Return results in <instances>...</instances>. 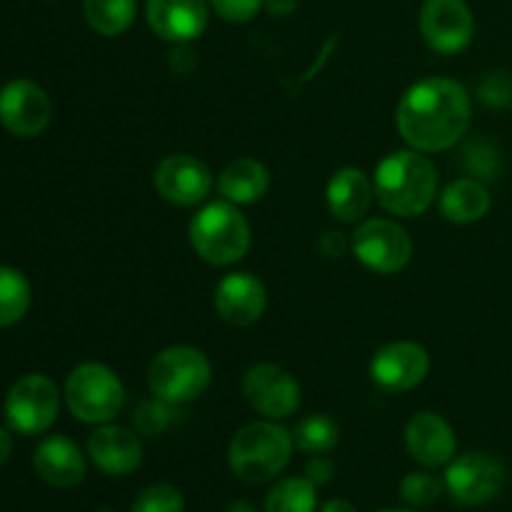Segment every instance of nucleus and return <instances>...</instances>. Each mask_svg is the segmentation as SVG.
Here are the masks:
<instances>
[{
	"instance_id": "nucleus-22",
	"label": "nucleus",
	"mask_w": 512,
	"mask_h": 512,
	"mask_svg": "<svg viewBox=\"0 0 512 512\" xmlns=\"http://www.w3.org/2000/svg\"><path fill=\"white\" fill-rule=\"evenodd\" d=\"M490 190L485 188L483 180L458 178L440 193V213L445 220L455 225H470L483 220L490 213Z\"/></svg>"
},
{
	"instance_id": "nucleus-13",
	"label": "nucleus",
	"mask_w": 512,
	"mask_h": 512,
	"mask_svg": "<svg viewBox=\"0 0 512 512\" xmlns=\"http://www.w3.org/2000/svg\"><path fill=\"white\" fill-rule=\"evenodd\" d=\"M430 373L428 350L413 340H398L375 350L370 360V378L388 393H408L418 388Z\"/></svg>"
},
{
	"instance_id": "nucleus-40",
	"label": "nucleus",
	"mask_w": 512,
	"mask_h": 512,
	"mask_svg": "<svg viewBox=\"0 0 512 512\" xmlns=\"http://www.w3.org/2000/svg\"><path fill=\"white\" fill-rule=\"evenodd\" d=\"M380 512H418V508H388V510H380Z\"/></svg>"
},
{
	"instance_id": "nucleus-20",
	"label": "nucleus",
	"mask_w": 512,
	"mask_h": 512,
	"mask_svg": "<svg viewBox=\"0 0 512 512\" xmlns=\"http://www.w3.org/2000/svg\"><path fill=\"white\" fill-rule=\"evenodd\" d=\"M328 210L340 223H358L375 200L373 180L360 168H340L325 188Z\"/></svg>"
},
{
	"instance_id": "nucleus-18",
	"label": "nucleus",
	"mask_w": 512,
	"mask_h": 512,
	"mask_svg": "<svg viewBox=\"0 0 512 512\" xmlns=\"http://www.w3.org/2000/svg\"><path fill=\"white\" fill-rule=\"evenodd\" d=\"M88 455L98 470L113 478L135 473L143 463V445L138 433L123 425H100L88 438Z\"/></svg>"
},
{
	"instance_id": "nucleus-39",
	"label": "nucleus",
	"mask_w": 512,
	"mask_h": 512,
	"mask_svg": "<svg viewBox=\"0 0 512 512\" xmlns=\"http://www.w3.org/2000/svg\"><path fill=\"white\" fill-rule=\"evenodd\" d=\"M225 512H255V508L250 503H245V500H235V503H230Z\"/></svg>"
},
{
	"instance_id": "nucleus-23",
	"label": "nucleus",
	"mask_w": 512,
	"mask_h": 512,
	"mask_svg": "<svg viewBox=\"0 0 512 512\" xmlns=\"http://www.w3.org/2000/svg\"><path fill=\"white\" fill-rule=\"evenodd\" d=\"M138 0H83V15L95 33L105 38L123 35L133 25Z\"/></svg>"
},
{
	"instance_id": "nucleus-41",
	"label": "nucleus",
	"mask_w": 512,
	"mask_h": 512,
	"mask_svg": "<svg viewBox=\"0 0 512 512\" xmlns=\"http://www.w3.org/2000/svg\"><path fill=\"white\" fill-rule=\"evenodd\" d=\"M98 512H115V510H110V508H103V510H98Z\"/></svg>"
},
{
	"instance_id": "nucleus-15",
	"label": "nucleus",
	"mask_w": 512,
	"mask_h": 512,
	"mask_svg": "<svg viewBox=\"0 0 512 512\" xmlns=\"http://www.w3.org/2000/svg\"><path fill=\"white\" fill-rule=\"evenodd\" d=\"M213 305L220 320L235 328H248L263 318L268 308V293L258 275L238 270V273H228L215 285Z\"/></svg>"
},
{
	"instance_id": "nucleus-4",
	"label": "nucleus",
	"mask_w": 512,
	"mask_h": 512,
	"mask_svg": "<svg viewBox=\"0 0 512 512\" xmlns=\"http://www.w3.org/2000/svg\"><path fill=\"white\" fill-rule=\"evenodd\" d=\"M188 238L200 260L215 268H230L248 255L250 225L238 205L218 200L193 215Z\"/></svg>"
},
{
	"instance_id": "nucleus-29",
	"label": "nucleus",
	"mask_w": 512,
	"mask_h": 512,
	"mask_svg": "<svg viewBox=\"0 0 512 512\" xmlns=\"http://www.w3.org/2000/svg\"><path fill=\"white\" fill-rule=\"evenodd\" d=\"M183 510H185L183 493L168 483L148 485V488H145L133 503V512H183Z\"/></svg>"
},
{
	"instance_id": "nucleus-33",
	"label": "nucleus",
	"mask_w": 512,
	"mask_h": 512,
	"mask_svg": "<svg viewBox=\"0 0 512 512\" xmlns=\"http://www.w3.org/2000/svg\"><path fill=\"white\" fill-rule=\"evenodd\" d=\"M318 248H320V253L325 255V258H343V255H348L350 250H353V240L345 238L343 233L328 230V233L320 238Z\"/></svg>"
},
{
	"instance_id": "nucleus-8",
	"label": "nucleus",
	"mask_w": 512,
	"mask_h": 512,
	"mask_svg": "<svg viewBox=\"0 0 512 512\" xmlns=\"http://www.w3.org/2000/svg\"><path fill=\"white\" fill-rule=\"evenodd\" d=\"M60 410V393L50 378L40 373L15 380L5 398V420L20 435H40L55 423Z\"/></svg>"
},
{
	"instance_id": "nucleus-5",
	"label": "nucleus",
	"mask_w": 512,
	"mask_h": 512,
	"mask_svg": "<svg viewBox=\"0 0 512 512\" xmlns=\"http://www.w3.org/2000/svg\"><path fill=\"white\" fill-rule=\"evenodd\" d=\"M213 365L208 355L190 345L160 350L148 368V385L155 398L170 405L193 403L208 390Z\"/></svg>"
},
{
	"instance_id": "nucleus-28",
	"label": "nucleus",
	"mask_w": 512,
	"mask_h": 512,
	"mask_svg": "<svg viewBox=\"0 0 512 512\" xmlns=\"http://www.w3.org/2000/svg\"><path fill=\"white\" fill-rule=\"evenodd\" d=\"M445 490V478L440 480L433 473H408L400 483V498L413 508H428L443 498Z\"/></svg>"
},
{
	"instance_id": "nucleus-6",
	"label": "nucleus",
	"mask_w": 512,
	"mask_h": 512,
	"mask_svg": "<svg viewBox=\"0 0 512 512\" xmlns=\"http://www.w3.org/2000/svg\"><path fill=\"white\" fill-rule=\"evenodd\" d=\"M65 400L80 423L105 425L123 410L125 388L103 363H83L65 380Z\"/></svg>"
},
{
	"instance_id": "nucleus-38",
	"label": "nucleus",
	"mask_w": 512,
	"mask_h": 512,
	"mask_svg": "<svg viewBox=\"0 0 512 512\" xmlns=\"http://www.w3.org/2000/svg\"><path fill=\"white\" fill-rule=\"evenodd\" d=\"M320 512H358L353 508V505L348 503V500H330V503H325Z\"/></svg>"
},
{
	"instance_id": "nucleus-14",
	"label": "nucleus",
	"mask_w": 512,
	"mask_h": 512,
	"mask_svg": "<svg viewBox=\"0 0 512 512\" xmlns=\"http://www.w3.org/2000/svg\"><path fill=\"white\" fill-rule=\"evenodd\" d=\"M53 118L48 93L33 80H13L0 90V123L18 138H35Z\"/></svg>"
},
{
	"instance_id": "nucleus-21",
	"label": "nucleus",
	"mask_w": 512,
	"mask_h": 512,
	"mask_svg": "<svg viewBox=\"0 0 512 512\" xmlns=\"http://www.w3.org/2000/svg\"><path fill=\"white\" fill-rule=\"evenodd\" d=\"M270 188V173L260 160L238 158L223 168L218 175L220 198L233 205H253L265 198Z\"/></svg>"
},
{
	"instance_id": "nucleus-10",
	"label": "nucleus",
	"mask_w": 512,
	"mask_h": 512,
	"mask_svg": "<svg viewBox=\"0 0 512 512\" xmlns=\"http://www.w3.org/2000/svg\"><path fill=\"white\" fill-rule=\"evenodd\" d=\"M243 395L253 410L268 420H285L298 413L303 393L293 375L273 363L250 365L243 375Z\"/></svg>"
},
{
	"instance_id": "nucleus-26",
	"label": "nucleus",
	"mask_w": 512,
	"mask_h": 512,
	"mask_svg": "<svg viewBox=\"0 0 512 512\" xmlns=\"http://www.w3.org/2000/svg\"><path fill=\"white\" fill-rule=\"evenodd\" d=\"M30 308V283L15 268H0V328L20 323Z\"/></svg>"
},
{
	"instance_id": "nucleus-16",
	"label": "nucleus",
	"mask_w": 512,
	"mask_h": 512,
	"mask_svg": "<svg viewBox=\"0 0 512 512\" xmlns=\"http://www.w3.org/2000/svg\"><path fill=\"white\" fill-rule=\"evenodd\" d=\"M145 18L150 30L168 43H193L208 28V0H148Z\"/></svg>"
},
{
	"instance_id": "nucleus-17",
	"label": "nucleus",
	"mask_w": 512,
	"mask_h": 512,
	"mask_svg": "<svg viewBox=\"0 0 512 512\" xmlns=\"http://www.w3.org/2000/svg\"><path fill=\"white\" fill-rule=\"evenodd\" d=\"M405 448L415 463L425 468H443L455 458L458 440L443 415L425 410L413 415L405 425Z\"/></svg>"
},
{
	"instance_id": "nucleus-19",
	"label": "nucleus",
	"mask_w": 512,
	"mask_h": 512,
	"mask_svg": "<svg viewBox=\"0 0 512 512\" xmlns=\"http://www.w3.org/2000/svg\"><path fill=\"white\" fill-rule=\"evenodd\" d=\"M35 473L40 480L60 490L75 488L85 478V458L78 445L65 435H53L35 448Z\"/></svg>"
},
{
	"instance_id": "nucleus-7",
	"label": "nucleus",
	"mask_w": 512,
	"mask_h": 512,
	"mask_svg": "<svg viewBox=\"0 0 512 512\" xmlns=\"http://www.w3.org/2000/svg\"><path fill=\"white\" fill-rule=\"evenodd\" d=\"M508 483V470L503 460L493 453L473 450L453 458L445 470V488L455 503L465 508L485 505L498 498Z\"/></svg>"
},
{
	"instance_id": "nucleus-30",
	"label": "nucleus",
	"mask_w": 512,
	"mask_h": 512,
	"mask_svg": "<svg viewBox=\"0 0 512 512\" xmlns=\"http://www.w3.org/2000/svg\"><path fill=\"white\" fill-rule=\"evenodd\" d=\"M478 95L485 105L508 108V105H512V75L505 73V70L485 73L478 85Z\"/></svg>"
},
{
	"instance_id": "nucleus-12",
	"label": "nucleus",
	"mask_w": 512,
	"mask_h": 512,
	"mask_svg": "<svg viewBox=\"0 0 512 512\" xmlns=\"http://www.w3.org/2000/svg\"><path fill=\"white\" fill-rule=\"evenodd\" d=\"M153 183L160 198L173 205L190 208V205H200L208 200V195L213 193L215 178L200 158L188 153H175L160 160Z\"/></svg>"
},
{
	"instance_id": "nucleus-2",
	"label": "nucleus",
	"mask_w": 512,
	"mask_h": 512,
	"mask_svg": "<svg viewBox=\"0 0 512 512\" xmlns=\"http://www.w3.org/2000/svg\"><path fill=\"white\" fill-rule=\"evenodd\" d=\"M373 188L385 213L415 218L438 198V170L420 150H395L375 168Z\"/></svg>"
},
{
	"instance_id": "nucleus-36",
	"label": "nucleus",
	"mask_w": 512,
	"mask_h": 512,
	"mask_svg": "<svg viewBox=\"0 0 512 512\" xmlns=\"http://www.w3.org/2000/svg\"><path fill=\"white\" fill-rule=\"evenodd\" d=\"M263 8L268 10L270 15H275V18H288V15H293L295 8H298V0H265Z\"/></svg>"
},
{
	"instance_id": "nucleus-11",
	"label": "nucleus",
	"mask_w": 512,
	"mask_h": 512,
	"mask_svg": "<svg viewBox=\"0 0 512 512\" xmlns=\"http://www.w3.org/2000/svg\"><path fill=\"white\" fill-rule=\"evenodd\" d=\"M418 23L428 48L440 55H458L473 43L475 18L465 0H425Z\"/></svg>"
},
{
	"instance_id": "nucleus-31",
	"label": "nucleus",
	"mask_w": 512,
	"mask_h": 512,
	"mask_svg": "<svg viewBox=\"0 0 512 512\" xmlns=\"http://www.w3.org/2000/svg\"><path fill=\"white\" fill-rule=\"evenodd\" d=\"M210 10L225 23H250L263 10L265 0H208Z\"/></svg>"
},
{
	"instance_id": "nucleus-37",
	"label": "nucleus",
	"mask_w": 512,
	"mask_h": 512,
	"mask_svg": "<svg viewBox=\"0 0 512 512\" xmlns=\"http://www.w3.org/2000/svg\"><path fill=\"white\" fill-rule=\"evenodd\" d=\"M10 453H13V438H10L8 430L0 428V465L10 458Z\"/></svg>"
},
{
	"instance_id": "nucleus-1",
	"label": "nucleus",
	"mask_w": 512,
	"mask_h": 512,
	"mask_svg": "<svg viewBox=\"0 0 512 512\" xmlns=\"http://www.w3.org/2000/svg\"><path fill=\"white\" fill-rule=\"evenodd\" d=\"M470 95L453 78L418 80L400 98L395 125L405 143L420 153H443L453 148L470 125Z\"/></svg>"
},
{
	"instance_id": "nucleus-9",
	"label": "nucleus",
	"mask_w": 512,
	"mask_h": 512,
	"mask_svg": "<svg viewBox=\"0 0 512 512\" xmlns=\"http://www.w3.org/2000/svg\"><path fill=\"white\" fill-rule=\"evenodd\" d=\"M353 255L378 275H393L413 260V240L395 220L370 218L353 233Z\"/></svg>"
},
{
	"instance_id": "nucleus-24",
	"label": "nucleus",
	"mask_w": 512,
	"mask_h": 512,
	"mask_svg": "<svg viewBox=\"0 0 512 512\" xmlns=\"http://www.w3.org/2000/svg\"><path fill=\"white\" fill-rule=\"evenodd\" d=\"M308 478H285L265 498V512H315L318 493Z\"/></svg>"
},
{
	"instance_id": "nucleus-25",
	"label": "nucleus",
	"mask_w": 512,
	"mask_h": 512,
	"mask_svg": "<svg viewBox=\"0 0 512 512\" xmlns=\"http://www.w3.org/2000/svg\"><path fill=\"white\" fill-rule=\"evenodd\" d=\"M293 440L303 453L325 455L340 443V428L330 415L313 413L295 425Z\"/></svg>"
},
{
	"instance_id": "nucleus-3",
	"label": "nucleus",
	"mask_w": 512,
	"mask_h": 512,
	"mask_svg": "<svg viewBox=\"0 0 512 512\" xmlns=\"http://www.w3.org/2000/svg\"><path fill=\"white\" fill-rule=\"evenodd\" d=\"M295 440L278 420H255L230 440L228 463L238 480L263 485L278 478L293 458Z\"/></svg>"
},
{
	"instance_id": "nucleus-34",
	"label": "nucleus",
	"mask_w": 512,
	"mask_h": 512,
	"mask_svg": "<svg viewBox=\"0 0 512 512\" xmlns=\"http://www.w3.org/2000/svg\"><path fill=\"white\" fill-rule=\"evenodd\" d=\"M333 473H335L333 463H330L328 458H323V455H313V460H310L308 468H305V478H308L315 488L330 483Z\"/></svg>"
},
{
	"instance_id": "nucleus-35",
	"label": "nucleus",
	"mask_w": 512,
	"mask_h": 512,
	"mask_svg": "<svg viewBox=\"0 0 512 512\" xmlns=\"http://www.w3.org/2000/svg\"><path fill=\"white\" fill-rule=\"evenodd\" d=\"M168 63H170V68H173V73L188 75L190 70L195 68V55H193V50L188 48V43L178 45V48H175L173 53H170Z\"/></svg>"
},
{
	"instance_id": "nucleus-32",
	"label": "nucleus",
	"mask_w": 512,
	"mask_h": 512,
	"mask_svg": "<svg viewBox=\"0 0 512 512\" xmlns=\"http://www.w3.org/2000/svg\"><path fill=\"white\" fill-rule=\"evenodd\" d=\"M465 155H468L465 163H468L470 173L475 175V180L495 178V173H498V153H495L490 145L475 143Z\"/></svg>"
},
{
	"instance_id": "nucleus-27",
	"label": "nucleus",
	"mask_w": 512,
	"mask_h": 512,
	"mask_svg": "<svg viewBox=\"0 0 512 512\" xmlns=\"http://www.w3.org/2000/svg\"><path fill=\"white\" fill-rule=\"evenodd\" d=\"M175 408L178 405H170L160 398H148L135 408L133 413V425L138 430V435L143 438H158L165 430H170V425L175 423Z\"/></svg>"
}]
</instances>
